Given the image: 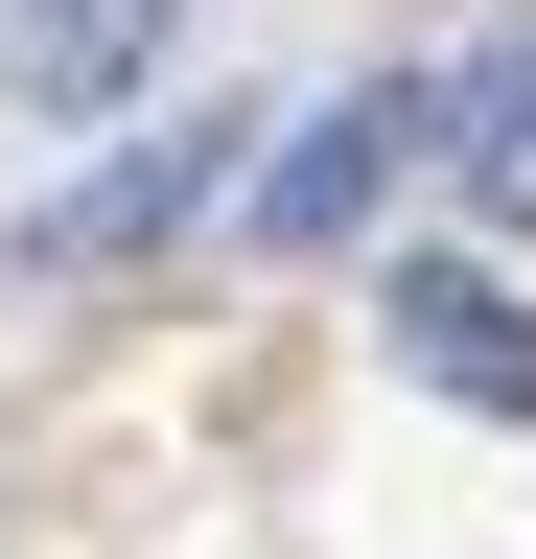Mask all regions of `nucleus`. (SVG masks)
<instances>
[{"instance_id":"1","label":"nucleus","mask_w":536,"mask_h":559,"mask_svg":"<svg viewBox=\"0 0 536 559\" xmlns=\"http://www.w3.org/2000/svg\"><path fill=\"white\" fill-rule=\"evenodd\" d=\"M396 164H443V94H420V70H350V94L281 117V164L234 187V234H257V257H326V234H373Z\"/></svg>"},{"instance_id":"2","label":"nucleus","mask_w":536,"mask_h":559,"mask_svg":"<svg viewBox=\"0 0 536 559\" xmlns=\"http://www.w3.org/2000/svg\"><path fill=\"white\" fill-rule=\"evenodd\" d=\"M211 187H257V164H234V117H187V140H117V164H71V187L24 210V280H117V257H164Z\"/></svg>"},{"instance_id":"3","label":"nucleus","mask_w":536,"mask_h":559,"mask_svg":"<svg viewBox=\"0 0 536 559\" xmlns=\"http://www.w3.org/2000/svg\"><path fill=\"white\" fill-rule=\"evenodd\" d=\"M396 373H420V396H466V419H536V304H513V280L490 257H396Z\"/></svg>"},{"instance_id":"4","label":"nucleus","mask_w":536,"mask_h":559,"mask_svg":"<svg viewBox=\"0 0 536 559\" xmlns=\"http://www.w3.org/2000/svg\"><path fill=\"white\" fill-rule=\"evenodd\" d=\"M164 24H187V0H0V94H24V117H117L164 70Z\"/></svg>"},{"instance_id":"5","label":"nucleus","mask_w":536,"mask_h":559,"mask_svg":"<svg viewBox=\"0 0 536 559\" xmlns=\"http://www.w3.org/2000/svg\"><path fill=\"white\" fill-rule=\"evenodd\" d=\"M443 187L490 210V234H536V24H490L443 70Z\"/></svg>"}]
</instances>
